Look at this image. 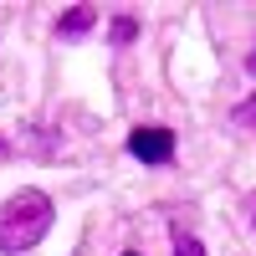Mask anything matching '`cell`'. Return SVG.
<instances>
[{
    "instance_id": "1",
    "label": "cell",
    "mask_w": 256,
    "mask_h": 256,
    "mask_svg": "<svg viewBox=\"0 0 256 256\" xmlns=\"http://www.w3.org/2000/svg\"><path fill=\"white\" fill-rule=\"evenodd\" d=\"M52 200L41 195V190H20V195H10L6 205H0V251H31L41 236L52 230Z\"/></svg>"
},
{
    "instance_id": "2",
    "label": "cell",
    "mask_w": 256,
    "mask_h": 256,
    "mask_svg": "<svg viewBox=\"0 0 256 256\" xmlns=\"http://www.w3.org/2000/svg\"><path fill=\"white\" fill-rule=\"evenodd\" d=\"M128 154L144 164H169L174 159V134L169 128H134L128 134Z\"/></svg>"
},
{
    "instance_id": "3",
    "label": "cell",
    "mask_w": 256,
    "mask_h": 256,
    "mask_svg": "<svg viewBox=\"0 0 256 256\" xmlns=\"http://www.w3.org/2000/svg\"><path fill=\"white\" fill-rule=\"evenodd\" d=\"M92 20H98L92 6H77V10H67L56 20V36H82V31H92Z\"/></svg>"
},
{
    "instance_id": "4",
    "label": "cell",
    "mask_w": 256,
    "mask_h": 256,
    "mask_svg": "<svg viewBox=\"0 0 256 256\" xmlns=\"http://www.w3.org/2000/svg\"><path fill=\"white\" fill-rule=\"evenodd\" d=\"M134 41V16H118L113 20V46H128Z\"/></svg>"
},
{
    "instance_id": "5",
    "label": "cell",
    "mask_w": 256,
    "mask_h": 256,
    "mask_svg": "<svg viewBox=\"0 0 256 256\" xmlns=\"http://www.w3.org/2000/svg\"><path fill=\"white\" fill-rule=\"evenodd\" d=\"M174 256H205V246L195 236H174Z\"/></svg>"
},
{
    "instance_id": "6",
    "label": "cell",
    "mask_w": 256,
    "mask_h": 256,
    "mask_svg": "<svg viewBox=\"0 0 256 256\" xmlns=\"http://www.w3.org/2000/svg\"><path fill=\"white\" fill-rule=\"evenodd\" d=\"M236 118H241V123H251V128H256V92H251V98H246V102H241V108H236Z\"/></svg>"
},
{
    "instance_id": "7",
    "label": "cell",
    "mask_w": 256,
    "mask_h": 256,
    "mask_svg": "<svg viewBox=\"0 0 256 256\" xmlns=\"http://www.w3.org/2000/svg\"><path fill=\"white\" fill-rule=\"evenodd\" d=\"M251 72H256V52H251Z\"/></svg>"
},
{
    "instance_id": "8",
    "label": "cell",
    "mask_w": 256,
    "mask_h": 256,
    "mask_svg": "<svg viewBox=\"0 0 256 256\" xmlns=\"http://www.w3.org/2000/svg\"><path fill=\"white\" fill-rule=\"evenodd\" d=\"M123 256H138V251H123Z\"/></svg>"
}]
</instances>
